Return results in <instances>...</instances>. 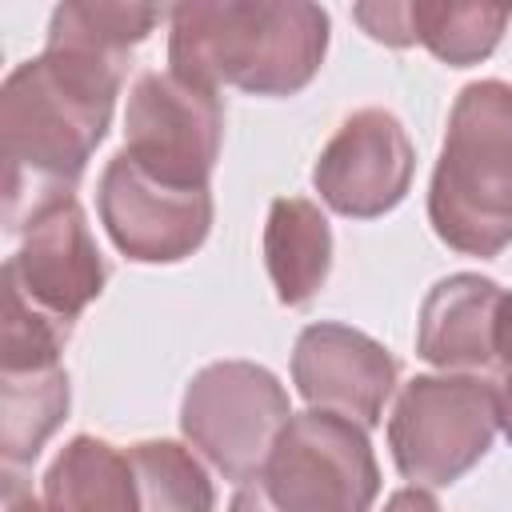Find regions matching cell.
<instances>
[{"instance_id":"6da1fadb","label":"cell","mask_w":512,"mask_h":512,"mask_svg":"<svg viewBox=\"0 0 512 512\" xmlns=\"http://www.w3.org/2000/svg\"><path fill=\"white\" fill-rule=\"evenodd\" d=\"M124 60L48 44L44 56L12 68L0 92L4 224L28 228L44 208L72 200V188L104 140Z\"/></svg>"},{"instance_id":"7a4b0ae2","label":"cell","mask_w":512,"mask_h":512,"mask_svg":"<svg viewBox=\"0 0 512 512\" xmlns=\"http://www.w3.org/2000/svg\"><path fill=\"white\" fill-rule=\"evenodd\" d=\"M328 48V16L316 4H180L172 8V72L204 88L256 96L300 92Z\"/></svg>"},{"instance_id":"3957f363","label":"cell","mask_w":512,"mask_h":512,"mask_svg":"<svg viewBox=\"0 0 512 512\" xmlns=\"http://www.w3.org/2000/svg\"><path fill=\"white\" fill-rule=\"evenodd\" d=\"M428 220L464 256L484 260L512 244V84L476 80L456 96Z\"/></svg>"},{"instance_id":"277c9868","label":"cell","mask_w":512,"mask_h":512,"mask_svg":"<svg viewBox=\"0 0 512 512\" xmlns=\"http://www.w3.org/2000/svg\"><path fill=\"white\" fill-rule=\"evenodd\" d=\"M496 392L476 376H416L396 396L388 444L396 468L416 484L460 480L496 436Z\"/></svg>"},{"instance_id":"5b68a950","label":"cell","mask_w":512,"mask_h":512,"mask_svg":"<svg viewBox=\"0 0 512 512\" xmlns=\"http://www.w3.org/2000/svg\"><path fill=\"white\" fill-rule=\"evenodd\" d=\"M256 480L276 512H368L380 488L364 428L320 408L284 424Z\"/></svg>"},{"instance_id":"8992f818","label":"cell","mask_w":512,"mask_h":512,"mask_svg":"<svg viewBox=\"0 0 512 512\" xmlns=\"http://www.w3.org/2000/svg\"><path fill=\"white\" fill-rule=\"evenodd\" d=\"M292 420L280 380L248 360H220L192 376L180 408L184 436L228 480H256Z\"/></svg>"},{"instance_id":"52a82bcc","label":"cell","mask_w":512,"mask_h":512,"mask_svg":"<svg viewBox=\"0 0 512 512\" xmlns=\"http://www.w3.org/2000/svg\"><path fill=\"white\" fill-rule=\"evenodd\" d=\"M224 108L204 84L168 72H144L128 92L124 156L168 188H208L220 156Z\"/></svg>"},{"instance_id":"ba28073f","label":"cell","mask_w":512,"mask_h":512,"mask_svg":"<svg viewBox=\"0 0 512 512\" xmlns=\"http://www.w3.org/2000/svg\"><path fill=\"white\" fill-rule=\"evenodd\" d=\"M100 220L128 260L172 264L204 244L212 196L208 188H168L116 152L100 176Z\"/></svg>"},{"instance_id":"9c48e42d","label":"cell","mask_w":512,"mask_h":512,"mask_svg":"<svg viewBox=\"0 0 512 512\" xmlns=\"http://www.w3.org/2000/svg\"><path fill=\"white\" fill-rule=\"evenodd\" d=\"M416 152L400 120L384 108L352 112L316 160V188L340 216H380L396 208L412 184Z\"/></svg>"},{"instance_id":"30bf717a","label":"cell","mask_w":512,"mask_h":512,"mask_svg":"<svg viewBox=\"0 0 512 512\" xmlns=\"http://www.w3.org/2000/svg\"><path fill=\"white\" fill-rule=\"evenodd\" d=\"M4 276L48 316L76 320L104 288V260L84 224V212L72 200L44 208L28 228L16 256L4 264Z\"/></svg>"},{"instance_id":"8fae6325","label":"cell","mask_w":512,"mask_h":512,"mask_svg":"<svg viewBox=\"0 0 512 512\" xmlns=\"http://www.w3.org/2000/svg\"><path fill=\"white\" fill-rule=\"evenodd\" d=\"M300 396L352 424H376L396 388V360L372 336L344 324H308L292 352Z\"/></svg>"},{"instance_id":"7c38bea8","label":"cell","mask_w":512,"mask_h":512,"mask_svg":"<svg viewBox=\"0 0 512 512\" xmlns=\"http://www.w3.org/2000/svg\"><path fill=\"white\" fill-rule=\"evenodd\" d=\"M352 16L364 24L372 40H384L392 48L424 44L436 60L464 68V64L484 60L500 44L512 20V8L416 0V4H356Z\"/></svg>"},{"instance_id":"4fadbf2b","label":"cell","mask_w":512,"mask_h":512,"mask_svg":"<svg viewBox=\"0 0 512 512\" xmlns=\"http://www.w3.org/2000/svg\"><path fill=\"white\" fill-rule=\"evenodd\" d=\"M504 292L472 272L440 280L420 308L416 352L436 368H484L496 360V320Z\"/></svg>"},{"instance_id":"5bb4252c","label":"cell","mask_w":512,"mask_h":512,"mask_svg":"<svg viewBox=\"0 0 512 512\" xmlns=\"http://www.w3.org/2000/svg\"><path fill=\"white\" fill-rule=\"evenodd\" d=\"M264 264L284 304H308L320 292L332 264V232L312 200H272L264 224Z\"/></svg>"},{"instance_id":"9a60e30c","label":"cell","mask_w":512,"mask_h":512,"mask_svg":"<svg viewBox=\"0 0 512 512\" xmlns=\"http://www.w3.org/2000/svg\"><path fill=\"white\" fill-rule=\"evenodd\" d=\"M48 512H140L132 460L96 436H76L44 472Z\"/></svg>"},{"instance_id":"2e32d148","label":"cell","mask_w":512,"mask_h":512,"mask_svg":"<svg viewBox=\"0 0 512 512\" xmlns=\"http://www.w3.org/2000/svg\"><path fill=\"white\" fill-rule=\"evenodd\" d=\"M68 412L64 368L0 372V456L8 464H28L56 432Z\"/></svg>"},{"instance_id":"e0dca14e","label":"cell","mask_w":512,"mask_h":512,"mask_svg":"<svg viewBox=\"0 0 512 512\" xmlns=\"http://www.w3.org/2000/svg\"><path fill=\"white\" fill-rule=\"evenodd\" d=\"M152 4H60L48 24V44L128 60V52L160 24Z\"/></svg>"},{"instance_id":"ac0fdd59","label":"cell","mask_w":512,"mask_h":512,"mask_svg":"<svg viewBox=\"0 0 512 512\" xmlns=\"http://www.w3.org/2000/svg\"><path fill=\"white\" fill-rule=\"evenodd\" d=\"M128 460L140 488V512H212V484L188 448L144 440Z\"/></svg>"},{"instance_id":"d6986e66","label":"cell","mask_w":512,"mask_h":512,"mask_svg":"<svg viewBox=\"0 0 512 512\" xmlns=\"http://www.w3.org/2000/svg\"><path fill=\"white\" fill-rule=\"evenodd\" d=\"M68 340V320L36 308L8 276H4V308H0V372H32L56 368L60 348Z\"/></svg>"},{"instance_id":"ffe728a7","label":"cell","mask_w":512,"mask_h":512,"mask_svg":"<svg viewBox=\"0 0 512 512\" xmlns=\"http://www.w3.org/2000/svg\"><path fill=\"white\" fill-rule=\"evenodd\" d=\"M496 360H500V380H496V424L512 440V296H504L500 320H496Z\"/></svg>"},{"instance_id":"44dd1931","label":"cell","mask_w":512,"mask_h":512,"mask_svg":"<svg viewBox=\"0 0 512 512\" xmlns=\"http://www.w3.org/2000/svg\"><path fill=\"white\" fill-rule=\"evenodd\" d=\"M4 512H48L36 496H32V488L20 480V476H4Z\"/></svg>"},{"instance_id":"7402d4cb","label":"cell","mask_w":512,"mask_h":512,"mask_svg":"<svg viewBox=\"0 0 512 512\" xmlns=\"http://www.w3.org/2000/svg\"><path fill=\"white\" fill-rule=\"evenodd\" d=\"M384 512H440V504H436L424 488H400V492L384 504Z\"/></svg>"},{"instance_id":"603a6c76","label":"cell","mask_w":512,"mask_h":512,"mask_svg":"<svg viewBox=\"0 0 512 512\" xmlns=\"http://www.w3.org/2000/svg\"><path fill=\"white\" fill-rule=\"evenodd\" d=\"M228 512H276V508H272V500L264 496V488H260V480H256V484H244V488L232 496Z\"/></svg>"}]
</instances>
